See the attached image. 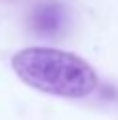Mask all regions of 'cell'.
<instances>
[{"instance_id": "1", "label": "cell", "mask_w": 118, "mask_h": 120, "mask_svg": "<svg viewBox=\"0 0 118 120\" xmlns=\"http://www.w3.org/2000/svg\"><path fill=\"white\" fill-rule=\"evenodd\" d=\"M12 69L26 85L65 98H83L98 85L95 69L75 53L28 47L12 57Z\"/></svg>"}, {"instance_id": "2", "label": "cell", "mask_w": 118, "mask_h": 120, "mask_svg": "<svg viewBox=\"0 0 118 120\" xmlns=\"http://www.w3.org/2000/svg\"><path fill=\"white\" fill-rule=\"evenodd\" d=\"M63 20H65V14H63L61 6L55 2L39 4L32 14L33 30L41 36H53L55 32H59L63 26Z\"/></svg>"}]
</instances>
